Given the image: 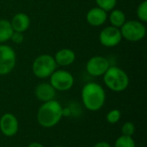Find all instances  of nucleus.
Wrapping results in <instances>:
<instances>
[{"instance_id": "obj_7", "label": "nucleus", "mask_w": 147, "mask_h": 147, "mask_svg": "<svg viewBox=\"0 0 147 147\" xmlns=\"http://www.w3.org/2000/svg\"><path fill=\"white\" fill-rule=\"evenodd\" d=\"M16 65V53L14 48L0 44V76L9 74Z\"/></svg>"}, {"instance_id": "obj_19", "label": "nucleus", "mask_w": 147, "mask_h": 147, "mask_svg": "<svg viewBox=\"0 0 147 147\" xmlns=\"http://www.w3.org/2000/svg\"><path fill=\"white\" fill-rule=\"evenodd\" d=\"M97 7L102 9L106 12L111 11L112 9H115L117 4V0H95Z\"/></svg>"}, {"instance_id": "obj_25", "label": "nucleus", "mask_w": 147, "mask_h": 147, "mask_svg": "<svg viewBox=\"0 0 147 147\" xmlns=\"http://www.w3.org/2000/svg\"><path fill=\"white\" fill-rule=\"evenodd\" d=\"M53 147H64V146H53Z\"/></svg>"}, {"instance_id": "obj_13", "label": "nucleus", "mask_w": 147, "mask_h": 147, "mask_svg": "<svg viewBox=\"0 0 147 147\" xmlns=\"http://www.w3.org/2000/svg\"><path fill=\"white\" fill-rule=\"evenodd\" d=\"M9 22L13 30L20 33H24L25 31H27L31 22L28 15L23 12L16 13Z\"/></svg>"}, {"instance_id": "obj_5", "label": "nucleus", "mask_w": 147, "mask_h": 147, "mask_svg": "<svg viewBox=\"0 0 147 147\" xmlns=\"http://www.w3.org/2000/svg\"><path fill=\"white\" fill-rule=\"evenodd\" d=\"M122 39L130 42H138L142 40L146 34V28L143 22L139 20H129L120 28Z\"/></svg>"}, {"instance_id": "obj_10", "label": "nucleus", "mask_w": 147, "mask_h": 147, "mask_svg": "<svg viewBox=\"0 0 147 147\" xmlns=\"http://www.w3.org/2000/svg\"><path fill=\"white\" fill-rule=\"evenodd\" d=\"M19 131V121L11 113H5L0 118V132L5 137H14Z\"/></svg>"}, {"instance_id": "obj_14", "label": "nucleus", "mask_w": 147, "mask_h": 147, "mask_svg": "<svg viewBox=\"0 0 147 147\" xmlns=\"http://www.w3.org/2000/svg\"><path fill=\"white\" fill-rule=\"evenodd\" d=\"M53 59L57 65L65 67L69 66L75 62L76 54L70 48H61L55 53Z\"/></svg>"}, {"instance_id": "obj_21", "label": "nucleus", "mask_w": 147, "mask_h": 147, "mask_svg": "<svg viewBox=\"0 0 147 147\" xmlns=\"http://www.w3.org/2000/svg\"><path fill=\"white\" fill-rule=\"evenodd\" d=\"M135 125L131 122V121H127L121 126V135L124 136H128V137H133L135 134Z\"/></svg>"}, {"instance_id": "obj_22", "label": "nucleus", "mask_w": 147, "mask_h": 147, "mask_svg": "<svg viewBox=\"0 0 147 147\" xmlns=\"http://www.w3.org/2000/svg\"><path fill=\"white\" fill-rule=\"evenodd\" d=\"M10 40L15 43V44H21L23 42L24 40V35L23 33H20V32H16L14 31L11 37H10Z\"/></svg>"}, {"instance_id": "obj_15", "label": "nucleus", "mask_w": 147, "mask_h": 147, "mask_svg": "<svg viewBox=\"0 0 147 147\" xmlns=\"http://www.w3.org/2000/svg\"><path fill=\"white\" fill-rule=\"evenodd\" d=\"M109 15L108 16L109 21L111 24V26L121 28V26L126 22L127 16L124 11L119 9H114L111 11H109Z\"/></svg>"}, {"instance_id": "obj_2", "label": "nucleus", "mask_w": 147, "mask_h": 147, "mask_svg": "<svg viewBox=\"0 0 147 147\" xmlns=\"http://www.w3.org/2000/svg\"><path fill=\"white\" fill-rule=\"evenodd\" d=\"M63 117V107L59 102L53 99L42 102L37 111L36 119L39 125L44 128H52L58 125Z\"/></svg>"}, {"instance_id": "obj_6", "label": "nucleus", "mask_w": 147, "mask_h": 147, "mask_svg": "<svg viewBox=\"0 0 147 147\" xmlns=\"http://www.w3.org/2000/svg\"><path fill=\"white\" fill-rule=\"evenodd\" d=\"M73 75L65 70H55L49 77V83L56 91H68L74 85Z\"/></svg>"}, {"instance_id": "obj_3", "label": "nucleus", "mask_w": 147, "mask_h": 147, "mask_svg": "<svg viewBox=\"0 0 147 147\" xmlns=\"http://www.w3.org/2000/svg\"><path fill=\"white\" fill-rule=\"evenodd\" d=\"M105 86L114 92H122L126 90L130 84L129 76L121 67L110 65L102 76Z\"/></svg>"}, {"instance_id": "obj_11", "label": "nucleus", "mask_w": 147, "mask_h": 147, "mask_svg": "<svg viewBox=\"0 0 147 147\" xmlns=\"http://www.w3.org/2000/svg\"><path fill=\"white\" fill-rule=\"evenodd\" d=\"M108 20V12L99 7L91 8L86 14V21L92 27H101Z\"/></svg>"}, {"instance_id": "obj_16", "label": "nucleus", "mask_w": 147, "mask_h": 147, "mask_svg": "<svg viewBox=\"0 0 147 147\" xmlns=\"http://www.w3.org/2000/svg\"><path fill=\"white\" fill-rule=\"evenodd\" d=\"M13 32L10 22L7 19H0V44L9 40Z\"/></svg>"}, {"instance_id": "obj_1", "label": "nucleus", "mask_w": 147, "mask_h": 147, "mask_svg": "<svg viewBox=\"0 0 147 147\" xmlns=\"http://www.w3.org/2000/svg\"><path fill=\"white\" fill-rule=\"evenodd\" d=\"M81 100L87 110L96 112L102 109L106 102V91L101 84L89 82L82 88Z\"/></svg>"}, {"instance_id": "obj_24", "label": "nucleus", "mask_w": 147, "mask_h": 147, "mask_svg": "<svg viewBox=\"0 0 147 147\" xmlns=\"http://www.w3.org/2000/svg\"><path fill=\"white\" fill-rule=\"evenodd\" d=\"M28 147H45L42 144H40V143H39V142H32V143H30Z\"/></svg>"}, {"instance_id": "obj_23", "label": "nucleus", "mask_w": 147, "mask_h": 147, "mask_svg": "<svg viewBox=\"0 0 147 147\" xmlns=\"http://www.w3.org/2000/svg\"><path fill=\"white\" fill-rule=\"evenodd\" d=\"M93 147H112V146L106 141H99L97 143H96Z\"/></svg>"}, {"instance_id": "obj_20", "label": "nucleus", "mask_w": 147, "mask_h": 147, "mask_svg": "<svg viewBox=\"0 0 147 147\" xmlns=\"http://www.w3.org/2000/svg\"><path fill=\"white\" fill-rule=\"evenodd\" d=\"M121 118V112L120 109H117L109 110L106 115V121L109 124H112V125L118 123Z\"/></svg>"}, {"instance_id": "obj_17", "label": "nucleus", "mask_w": 147, "mask_h": 147, "mask_svg": "<svg viewBox=\"0 0 147 147\" xmlns=\"http://www.w3.org/2000/svg\"><path fill=\"white\" fill-rule=\"evenodd\" d=\"M114 147H136V144L133 137L121 135L116 139Z\"/></svg>"}, {"instance_id": "obj_9", "label": "nucleus", "mask_w": 147, "mask_h": 147, "mask_svg": "<svg viewBox=\"0 0 147 147\" xmlns=\"http://www.w3.org/2000/svg\"><path fill=\"white\" fill-rule=\"evenodd\" d=\"M110 63L109 59L103 56H93L86 63L85 69L89 75L98 78L102 77L103 74L109 68Z\"/></svg>"}, {"instance_id": "obj_4", "label": "nucleus", "mask_w": 147, "mask_h": 147, "mask_svg": "<svg viewBox=\"0 0 147 147\" xmlns=\"http://www.w3.org/2000/svg\"><path fill=\"white\" fill-rule=\"evenodd\" d=\"M57 64L53 56L50 54H40L34 59L32 64V71L34 75L40 79L49 78L55 70Z\"/></svg>"}, {"instance_id": "obj_8", "label": "nucleus", "mask_w": 147, "mask_h": 147, "mask_svg": "<svg viewBox=\"0 0 147 147\" xmlns=\"http://www.w3.org/2000/svg\"><path fill=\"white\" fill-rule=\"evenodd\" d=\"M98 39L102 46L105 47H115L121 42L122 36L120 28L110 25L101 30Z\"/></svg>"}, {"instance_id": "obj_12", "label": "nucleus", "mask_w": 147, "mask_h": 147, "mask_svg": "<svg viewBox=\"0 0 147 147\" xmlns=\"http://www.w3.org/2000/svg\"><path fill=\"white\" fill-rule=\"evenodd\" d=\"M35 97L41 102L53 100L56 96V90L50 83H40L34 89Z\"/></svg>"}, {"instance_id": "obj_18", "label": "nucleus", "mask_w": 147, "mask_h": 147, "mask_svg": "<svg viewBox=\"0 0 147 147\" xmlns=\"http://www.w3.org/2000/svg\"><path fill=\"white\" fill-rule=\"evenodd\" d=\"M136 15L139 19L143 23H146L147 22V1L144 0L141 2L136 9Z\"/></svg>"}]
</instances>
